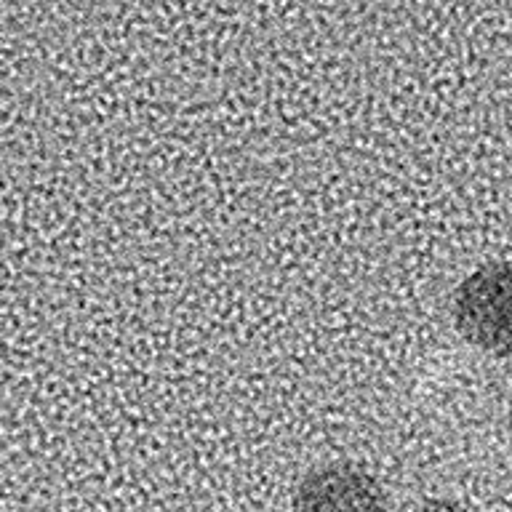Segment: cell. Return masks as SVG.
<instances>
[{"mask_svg": "<svg viewBox=\"0 0 512 512\" xmlns=\"http://www.w3.org/2000/svg\"><path fill=\"white\" fill-rule=\"evenodd\" d=\"M454 320L467 342L491 355H512V264H483L459 283Z\"/></svg>", "mask_w": 512, "mask_h": 512, "instance_id": "6da1fadb", "label": "cell"}, {"mask_svg": "<svg viewBox=\"0 0 512 512\" xmlns=\"http://www.w3.org/2000/svg\"><path fill=\"white\" fill-rule=\"evenodd\" d=\"M294 512H387L382 486L355 464L331 462L302 478Z\"/></svg>", "mask_w": 512, "mask_h": 512, "instance_id": "7a4b0ae2", "label": "cell"}, {"mask_svg": "<svg viewBox=\"0 0 512 512\" xmlns=\"http://www.w3.org/2000/svg\"><path fill=\"white\" fill-rule=\"evenodd\" d=\"M414 512H470V510H464L462 504H454V502H427Z\"/></svg>", "mask_w": 512, "mask_h": 512, "instance_id": "3957f363", "label": "cell"}, {"mask_svg": "<svg viewBox=\"0 0 512 512\" xmlns=\"http://www.w3.org/2000/svg\"><path fill=\"white\" fill-rule=\"evenodd\" d=\"M510 443H512V411H510Z\"/></svg>", "mask_w": 512, "mask_h": 512, "instance_id": "277c9868", "label": "cell"}]
</instances>
